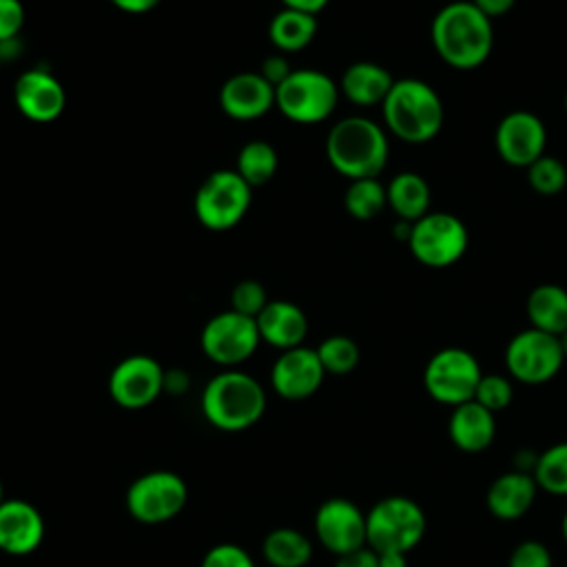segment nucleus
Returning <instances> with one entry per match:
<instances>
[{
	"label": "nucleus",
	"mask_w": 567,
	"mask_h": 567,
	"mask_svg": "<svg viewBox=\"0 0 567 567\" xmlns=\"http://www.w3.org/2000/svg\"><path fill=\"white\" fill-rule=\"evenodd\" d=\"M47 534L44 516L24 498H7L0 505V551L9 556L33 554Z\"/></svg>",
	"instance_id": "obj_19"
},
{
	"label": "nucleus",
	"mask_w": 567,
	"mask_h": 567,
	"mask_svg": "<svg viewBox=\"0 0 567 567\" xmlns=\"http://www.w3.org/2000/svg\"><path fill=\"white\" fill-rule=\"evenodd\" d=\"M339 93V84L328 73L292 69L275 89V106L295 124H319L334 113Z\"/></svg>",
	"instance_id": "obj_6"
},
{
	"label": "nucleus",
	"mask_w": 567,
	"mask_h": 567,
	"mask_svg": "<svg viewBox=\"0 0 567 567\" xmlns=\"http://www.w3.org/2000/svg\"><path fill=\"white\" fill-rule=\"evenodd\" d=\"M334 567H379V554L365 545L350 554L337 556Z\"/></svg>",
	"instance_id": "obj_39"
},
{
	"label": "nucleus",
	"mask_w": 567,
	"mask_h": 567,
	"mask_svg": "<svg viewBox=\"0 0 567 567\" xmlns=\"http://www.w3.org/2000/svg\"><path fill=\"white\" fill-rule=\"evenodd\" d=\"M483 372L476 357L463 348L439 350L423 370L427 394L443 405H461L474 399Z\"/></svg>",
	"instance_id": "obj_11"
},
{
	"label": "nucleus",
	"mask_w": 567,
	"mask_h": 567,
	"mask_svg": "<svg viewBox=\"0 0 567 567\" xmlns=\"http://www.w3.org/2000/svg\"><path fill=\"white\" fill-rule=\"evenodd\" d=\"M538 485L529 472L512 470L501 474L487 489L485 503L494 518L516 520L529 512L536 501Z\"/></svg>",
	"instance_id": "obj_21"
},
{
	"label": "nucleus",
	"mask_w": 567,
	"mask_h": 567,
	"mask_svg": "<svg viewBox=\"0 0 567 567\" xmlns=\"http://www.w3.org/2000/svg\"><path fill=\"white\" fill-rule=\"evenodd\" d=\"M494 140L503 162L527 168L545 155L547 133L538 115L529 111H512L498 122Z\"/></svg>",
	"instance_id": "obj_17"
},
{
	"label": "nucleus",
	"mask_w": 567,
	"mask_h": 567,
	"mask_svg": "<svg viewBox=\"0 0 567 567\" xmlns=\"http://www.w3.org/2000/svg\"><path fill=\"white\" fill-rule=\"evenodd\" d=\"M514 399V388L512 381L503 374H483L474 394V401L481 403L489 412H501L505 410Z\"/></svg>",
	"instance_id": "obj_33"
},
{
	"label": "nucleus",
	"mask_w": 567,
	"mask_h": 567,
	"mask_svg": "<svg viewBox=\"0 0 567 567\" xmlns=\"http://www.w3.org/2000/svg\"><path fill=\"white\" fill-rule=\"evenodd\" d=\"M408 246L419 264L447 268L465 255L467 228L452 213H427L412 224Z\"/></svg>",
	"instance_id": "obj_10"
},
{
	"label": "nucleus",
	"mask_w": 567,
	"mask_h": 567,
	"mask_svg": "<svg viewBox=\"0 0 567 567\" xmlns=\"http://www.w3.org/2000/svg\"><path fill=\"white\" fill-rule=\"evenodd\" d=\"M7 501V496H4V485H2V481H0V505Z\"/></svg>",
	"instance_id": "obj_46"
},
{
	"label": "nucleus",
	"mask_w": 567,
	"mask_h": 567,
	"mask_svg": "<svg viewBox=\"0 0 567 567\" xmlns=\"http://www.w3.org/2000/svg\"><path fill=\"white\" fill-rule=\"evenodd\" d=\"M565 111H567V93H565Z\"/></svg>",
	"instance_id": "obj_48"
},
{
	"label": "nucleus",
	"mask_w": 567,
	"mask_h": 567,
	"mask_svg": "<svg viewBox=\"0 0 567 567\" xmlns=\"http://www.w3.org/2000/svg\"><path fill=\"white\" fill-rule=\"evenodd\" d=\"M199 567H257V565L241 545L219 543L204 554Z\"/></svg>",
	"instance_id": "obj_35"
},
{
	"label": "nucleus",
	"mask_w": 567,
	"mask_h": 567,
	"mask_svg": "<svg viewBox=\"0 0 567 567\" xmlns=\"http://www.w3.org/2000/svg\"><path fill=\"white\" fill-rule=\"evenodd\" d=\"M261 343L257 321L235 310H221L213 315L199 334L202 352L217 365L237 368L248 361Z\"/></svg>",
	"instance_id": "obj_9"
},
{
	"label": "nucleus",
	"mask_w": 567,
	"mask_h": 567,
	"mask_svg": "<svg viewBox=\"0 0 567 567\" xmlns=\"http://www.w3.org/2000/svg\"><path fill=\"white\" fill-rule=\"evenodd\" d=\"M219 106L230 120H259L275 106V86L259 71L235 73L219 89Z\"/></svg>",
	"instance_id": "obj_18"
},
{
	"label": "nucleus",
	"mask_w": 567,
	"mask_h": 567,
	"mask_svg": "<svg viewBox=\"0 0 567 567\" xmlns=\"http://www.w3.org/2000/svg\"><path fill=\"white\" fill-rule=\"evenodd\" d=\"M326 157L330 166L350 182L379 177L388 164L385 131L361 115L343 117L326 137Z\"/></svg>",
	"instance_id": "obj_3"
},
{
	"label": "nucleus",
	"mask_w": 567,
	"mask_h": 567,
	"mask_svg": "<svg viewBox=\"0 0 567 567\" xmlns=\"http://www.w3.org/2000/svg\"><path fill=\"white\" fill-rule=\"evenodd\" d=\"M290 64H288V60L284 58V53H272V55H268L266 60H264V64H261V69H259V73L277 89L288 75H290Z\"/></svg>",
	"instance_id": "obj_38"
},
{
	"label": "nucleus",
	"mask_w": 567,
	"mask_h": 567,
	"mask_svg": "<svg viewBox=\"0 0 567 567\" xmlns=\"http://www.w3.org/2000/svg\"><path fill=\"white\" fill-rule=\"evenodd\" d=\"M277 166H279V155L275 146L266 140L246 142L239 148L237 162H235V171L241 175V179L250 188H259L268 184L275 177Z\"/></svg>",
	"instance_id": "obj_28"
},
{
	"label": "nucleus",
	"mask_w": 567,
	"mask_h": 567,
	"mask_svg": "<svg viewBox=\"0 0 567 567\" xmlns=\"http://www.w3.org/2000/svg\"><path fill=\"white\" fill-rule=\"evenodd\" d=\"M558 341H560V348H563V354L567 359V330L563 334H558Z\"/></svg>",
	"instance_id": "obj_44"
},
{
	"label": "nucleus",
	"mask_w": 567,
	"mask_h": 567,
	"mask_svg": "<svg viewBox=\"0 0 567 567\" xmlns=\"http://www.w3.org/2000/svg\"><path fill=\"white\" fill-rule=\"evenodd\" d=\"M432 44L452 69H476L492 53V20L474 2H450L432 20Z\"/></svg>",
	"instance_id": "obj_1"
},
{
	"label": "nucleus",
	"mask_w": 567,
	"mask_h": 567,
	"mask_svg": "<svg viewBox=\"0 0 567 567\" xmlns=\"http://www.w3.org/2000/svg\"><path fill=\"white\" fill-rule=\"evenodd\" d=\"M2 60H4V49L0 47V69H2Z\"/></svg>",
	"instance_id": "obj_47"
},
{
	"label": "nucleus",
	"mask_w": 567,
	"mask_h": 567,
	"mask_svg": "<svg viewBox=\"0 0 567 567\" xmlns=\"http://www.w3.org/2000/svg\"><path fill=\"white\" fill-rule=\"evenodd\" d=\"M527 317L532 328L563 334L567 330V290L556 284H540L527 297Z\"/></svg>",
	"instance_id": "obj_25"
},
{
	"label": "nucleus",
	"mask_w": 567,
	"mask_h": 567,
	"mask_svg": "<svg viewBox=\"0 0 567 567\" xmlns=\"http://www.w3.org/2000/svg\"><path fill=\"white\" fill-rule=\"evenodd\" d=\"M326 379V370L315 348L297 346L279 352L270 368V385L286 401H303L312 396Z\"/></svg>",
	"instance_id": "obj_16"
},
{
	"label": "nucleus",
	"mask_w": 567,
	"mask_h": 567,
	"mask_svg": "<svg viewBox=\"0 0 567 567\" xmlns=\"http://www.w3.org/2000/svg\"><path fill=\"white\" fill-rule=\"evenodd\" d=\"M529 186L540 195H556L567 184V168L558 157L540 155L534 164L527 166Z\"/></svg>",
	"instance_id": "obj_32"
},
{
	"label": "nucleus",
	"mask_w": 567,
	"mask_h": 567,
	"mask_svg": "<svg viewBox=\"0 0 567 567\" xmlns=\"http://www.w3.org/2000/svg\"><path fill=\"white\" fill-rule=\"evenodd\" d=\"M405 556L408 554H403V551H381L379 567H408Z\"/></svg>",
	"instance_id": "obj_43"
},
{
	"label": "nucleus",
	"mask_w": 567,
	"mask_h": 567,
	"mask_svg": "<svg viewBox=\"0 0 567 567\" xmlns=\"http://www.w3.org/2000/svg\"><path fill=\"white\" fill-rule=\"evenodd\" d=\"M317 35V16L281 7L268 22V40L279 53H297Z\"/></svg>",
	"instance_id": "obj_24"
},
{
	"label": "nucleus",
	"mask_w": 567,
	"mask_h": 567,
	"mask_svg": "<svg viewBox=\"0 0 567 567\" xmlns=\"http://www.w3.org/2000/svg\"><path fill=\"white\" fill-rule=\"evenodd\" d=\"M261 556L270 567H306L312 558V543L295 527H275L261 543Z\"/></svg>",
	"instance_id": "obj_27"
},
{
	"label": "nucleus",
	"mask_w": 567,
	"mask_h": 567,
	"mask_svg": "<svg viewBox=\"0 0 567 567\" xmlns=\"http://www.w3.org/2000/svg\"><path fill=\"white\" fill-rule=\"evenodd\" d=\"M392 84L394 78L385 66L370 60H359L343 71L339 91L357 106H374L383 104Z\"/></svg>",
	"instance_id": "obj_23"
},
{
	"label": "nucleus",
	"mask_w": 567,
	"mask_h": 567,
	"mask_svg": "<svg viewBox=\"0 0 567 567\" xmlns=\"http://www.w3.org/2000/svg\"><path fill=\"white\" fill-rule=\"evenodd\" d=\"M115 9L124 11V13H131V16H142V13H148L153 11L162 0H109Z\"/></svg>",
	"instance_id": "obj_40"
},
{
	"label": "nucleus",
	"mask_w": 567,
	"mask_h": 567,
	"mask_svg": "<svg viewBox=\"0 0 567 567\" xmlns=\"http://www.w3.org/2000/svg\"><path fill=\"white\" fill-rule=\"evenodd\" d=\"M447 434L450 441L470 454L483 452L492 445L496 436V419L494 412L485 410L474 399L467 403H461L452 410L447 421Z\"/></svg>",
	"instance_id": "obj_22"
},
{
	"label": "nucleus",
	"mask_w": 567,
	"mask_h": 567,
	"mask_svg": "<svg viewBox=\"0 0 567 567\" xmlns=\"http://www.w3.org/2000/svg\"><path fill=\"white\" fill-rule=\"evenodd\" d=\"M532 476L538 489L554 496H567V441L556 443L536 456Z\"/></svg>",
	"instance_id": "obj_30"
},
{
	"label": "nucleus",
	"mask_w": 567,
	"mask_h": 567,
	"mask_svg": "<svg viewBox=\"0 0 567 567\" xmlns=\"http://www.w3.org/2000/svg\"><path fill=\"white\" fill-rule=\"evenodd\" d=\"M268 301L270 299L266 295V288L257 279H244L235 284L230 290V310L252 319H257V315L266 308Z\"/></svg>",
	"instance_id": "obj_34"
},
{
	"label": "nucleus",
	"mask_w": 567,
	"mask_h": 567,
	"mask_svg": "<svg viewBox=\"0 0 567 567\" xmlns=\"http://www.w3.org/2000/svg\"><path fill=\"white\" fill-rule=\"evenodd\" d=\"M199 403L204 419L215 430L244 432L261 421L268 399L252 374L226 368L206 383Z\"/></svg>",
	"instance_id": "obj_2"
},
{
	"label": "nucleus",
	"mask_w": 567,
	"mask_h": 567,
	"mask_svg": "<svg viewBox=\"0 0 567 567\" xmlns=\"http://www.w3.org/2000/svg\"><path fill=\"white\" fill-rule=\"evenodd\" d=\"M286 9H297V11H306L317 16L321 9L328 7L330 0H279Z\"/></svg>",
	"instance_id": "obj_42"
},
{
	"label": "nucleus",
	"mask_w": 567,
	"mask_h": 567,
	"mask_svg": "<svg viewBox=\"0 0 567 567\" xmlns=\"http://www.w3.org/2000/svg\"><path fill=\"white\" fill-rule=\"evenodd\" d=\"M560 532H563V538H565V543H567V512H565V516H563V523H560Z\"/></svg>",
	"instance_id": "obj_45"
},
{
	"label": "nucleus",
	"mask_w": 567,
	"mask_h": 567,
	"mask_svg": "<svg viewBox=\"0 0 567 567\" xmlns=\"http://www.w3.org/2000/svg\"><path fill=\"white\" fill-rule=\"evenodd\" d=\"M250 202L252 188L241 179V175L235 168H219L197 186L193 210L204 228L224 233L246 217Z\"/></svg>",
	"instance_id": "obj_7"
},
{
	"label": "nucleus",
	"mask_w": 567,
	"mask_h": 567,
	"mask_svg": "<svg viewBox=\"0 0 567 567\" xmlns=\"http://www.w3.org/2000/svg\"><path fill=\"white\" fill-rule=\"evenodd\" d=\"M13 102L22 117L35 124L55 122L66 106V91L62 82L42 66L27 69L13 84Z\"/></svg>",
	"instance_id": "obj_15"
},
{
	"label": "nucleus",
	"mask_w": 567,
	"mask_h": 567,
	"mask_svg": "<svg viewBox=\"0 0 567 567\" xmlns=\"http://www.w3.org/2000/svg\"><path fill=\"white\" fill-rule=\"evenodd\" d=\"M315 534L334 556L350 554L368 545L365 514L348 498H328L315 514Z\"/></svg>",
	"instance_id": "obj_14"
},
{
	"label": "nucleus",
	"mask_w": 567,
	"mask_h": 567,
	"mask_svg": "<svg viewBox=\"0 0 567 567\" xmlns=\"http://www.w3.org/2000/svg\"><path fill=\"white\" fill-rule=\"evenodd\" d=\"M343 206L350 217L368 221L388 206L385 186L377 177L352 179L343 195Z\"/></svg>",
	"instance_id": "obj_29"
},
{
	"label": "nucleus",
	"mask_w": 567,
	"mask_h": 567,
	"mask_svg": "<svg viewBox=\"0 0 567 567\" xmlns=\"http://www.w3.org/2000/svg\"><path fill=\"white\" fill-rule=\"evenodd\" d=\"M565 354L556 334L527 328L512 337L505 348L507 372L527 385H538L558 374Z\"/></svg>",
	"instance_id": "obj_12"
},
{
	"label": "nucleus",
	"mask_w": 567,
	"mask_h": 567,
	"mask_svg": "<svg viewBox=\"0 0 567 567\" xmlns=\"http://www.w3.org/2000/svg\"><path fill=\"white\" fill-rule=\"evenodd\" d=\"M385 193H388V206L399 215L401 221L414 224L416 219L427 215L430 186L419 173L405 171L394 175L385 186Z\"/></svg>",
	"instance_id": "obj_26"
},
{
	"label": "nucleus",
	"mask_w": 567,
	"mask_h": 567,
	"mask_svg": "<svg viewBox=\"0 0 567 567\" xmlns=\"http://www.w3.org/2000/svg\"><path fill=\"white\" fill-rule=\"evenodd\" d=\"M489 20L492 18H498V16H505L514 4L516 0H472Z\"/></svg>",
	"instance_id": "obj_41"
},
{
	"label": "nucleus",
	"mask_w": 567,
	"mask_h": 567,
	"mask_svg": "<svg viewBox=\"0 0 567 567\" xmlns=\"http://www.w3.org/2000/svg\"><path fill=\"white\" fill-rule=\"evenodd\" d=\"M188 503L186 481L171 470H153L137 476L124 496L126 512L142 525H162L182 514Z\"/></svg>",
	"instance_id": "obj_8"
},
{
	"label": "nucleus",
	"mask_w": 567,
	"mask_h": 567,
	"mask_svg": "<svg viewBox=\"0 0 567 567\" xmlns=\"http://www.w3.org/2000/svg\"><path fill=\"white\" fill-rule=\"evenodd\" d=\"M326 374H350L359 363V346L346 334H332L315 348Z\"/></svg>",
	"instance_id": "obj_31"
},
{
	"label": "nucleus",
	"mask_w": 567,
	"mask_h": 567,
	"mask_svg": "<svg viewBox=\"0 0 567 567\" xmlns=\"http://www.w3.org/2000/svg\"><path fill=\"white\" fill-rule=\"evenodd\" d=\"M381 111L388 131L410 144H423L436 137L445 115L439 93L416 78L394 80Z\"/></svg>",
	"instance_id": "obj_4"
},
{
	"label": "nucleus",
	"mask_w": 567,
	"mask_h": 567,
	"mask_svg": "<svg viewBox=\"0 0 567 567\" xmlns=\"http://www.w3.org/2000/svg\"><path fill=\"white\" fill-rule=\"evenodd\" d=\"M425 512L421 505L408 496H385L370 507L365 514V538L368 547L377 554L381 551H403L414 549L425 536Z\"/></svg>",
	"instance_id": "obj_5"
},
{
	"label": "nucleus",
	"mask_w": 567,
	"mask_h": 567,
	"mask_svg": "<svg viewBox=\"0 0 567 567\" xmlns=\"http://www.w3.org/2000/svg\"><path fill=\"white\" fill-rule=\"evenodd\" d=\"M255 321L261 341L277 348L279 352L303 346V339L308 334L306 312L297 303L286 299L268 301Z\"/></svg>",
	"instance_id": "obj_20"
},
{
	"label": "nucleus",
	"mask_w": 567,
	"mask_h": 567,
	"mask_svg": "<svg viewBox=\"0 0 567 567\" xmlns=\"http://www.w3.org/2000/svg\"><path fill=\"white\" fill-rule=\"evenodd\" d=\"M109 396L124 410H144L166 390V372L151 354H128L106 381Z\"/></svg>",
	"instance_id": "obj_13"
},
{
	"label": "nucleus",
	"mask_w": 567,
	"mask_h": 567,
	"mask_svg": "<svg viewBox=\"0 0 567 567\" xmlns=\"http://www.w3.org/2000/svg\"><path fill=\"white\" fill-rule=\"evenodd\" d=\"M507 567H551V554L540 540H523L509 554Z\"/></svg>",
	"instance_id": "obj_37"
},
{
	"label": "nucleus",
	"mask_w": 567,
	"mask_h": 567,
	"mask_svg": "<svg viewBox=\"0 0 567 567\" xmlns=\"http://www.w3.org/2000/svg\"><path fill=\"white\" fill-rule=\"evenodd\" d=\"M27 20V9L22 0H0V47L13 42Z\"/></svg>",
	"instance_id": "obj_36"
}]
</instances>
